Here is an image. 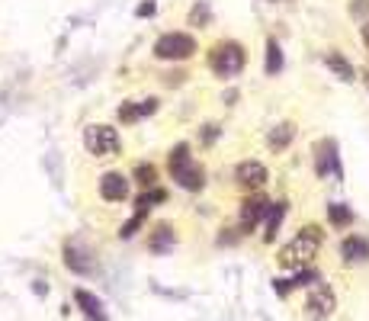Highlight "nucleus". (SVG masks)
Here are the masks:
<instances>
[{
	"mask_svg": "<svg viewBox=\"0 0 369 321\" xmlns=\"http://www.w3.org/2000/svg\"><path fill=\"white\" fill-rule=\"evenodd\" d=\"M154 10H157L154 0H145V3H139V7H135V17H154Z\"/></svg>",
	"mask_w": 369,
	"mask_h": 321,
	"instance_id": "nucleus-26",
	"label": "nucleus"
},
{
	"mask_svg": "<svg viewBox=\"0 0 369 321\" xmlns=\"http://www.w3.org/2000/svg\"><path fill=\"white\" fill-rule=\"evenodd\" d=\"M116 116H119V122H139L145 113H141V103H122Z\"/></svg>",
	"mask_w": 369,
	"mask_h": 321,
	"instance_id": "nucleus-22",
	"label": "nucleus"
},
{
	"mask_svg": "<svg viewBox=\"0 0 369 321\" xmlns=\"http://www.w3.org/2000/svg\"><path fill=\"white\" fill-rule=\"evenodd\" d=\"M341 257L343 264H366L369 260V241L360 235H347L341 241Z\"/></svg>",
	"mask_w": 369,
	"mask_h": 321,
	"instance_id": "nucleus-11",
	"label": "nucleus"
},
{
	"mask_svg": "<svg viewBox=\"0 0 369 321\" xmlns=\"http://www.w3.org/2000/svg\"><path fill=\"white\" fill-rule=\"evenodd\" d=\"M324 64L334 71V77H341V81H357V71H353V64L347 61V58L337 52V48H331V52H324Z\"/></svg>",
	"mask_w": 369,
	"mask_h": 321,
	"instance_id": "nucleus-15",
	"label": "nucleus"
},
{
	"mask_svg": "<svg viewBox=\"0 0 369 321\" xmlns=\"http://www.w3.org/2000/svg\"><path fill=\"white\" fill-rule=\"evenodd\" d=\"M363 84H366V90H369V68H363Z\"/></svg>",
	"mask_w": 369,
	"mask_h": 321,
	"instance_id": "nucleus-30",
	"label": "nucleus"
},
{
	"mask_svg": "<svg viewBox=\"0 0 369 321\" xmlns=\"http://www.w3.org/2000/svg\"><path fill=\"white\" fill-rule=\"evenodd\" d=\"M167 200V193L161 190V186H154V190H148V193H141L139 200H135V212H148L154 202H164Z\"/></svg>",
	"mask_w": 369,
	"mask_h": 321,
	"instance_id": "nucleus-20",
	"label": "nucleus"
},
{
	"mask_svg": "<svg viewBox=\"0 0 369 321\" xmlns=\"http://www.w3.org/2000/svg\"><path fill=\"white\" fill-rule=\"evenodd\" d=\"M292 138H295V122H279V126H273L267 132V145L270 151H286L292 145Z\"/></svg>",
	"mask_w": 369,
	"mask_h": 321,
	"instance_id": "nucleus-14",
	"label": "nucleus"
},
{
	"mask_svg": "<svg viewBox=\"0 0 369 321\" xmlns=\"http://www.w3.org/2000/svg\"><path fill=\"white\" fill-rule=\"evenodd\" d=\"M279 71H283V48H279L277 39H267V74Z\"/></svg>",
	"mask_w": 369,
	"mask_h": 321,
	"instance_id": "nucleus-19",
	"label": "nucleus"
},
{
	"mask_svg": "<svg viewBox=\"0 0 369 321\" xmlns=\"http://www.w3.org/2000/svg\"><path fill=\"white\" fill-rule=\"evenodd\" d=\"M65 264L71 266L74 273H90V270H93L90 251H83L81 241H68V244H65Z\"/></svg>",
	"mask_w": 369,
	"mask_h": 321,
	"instance_id": "nucleus-12",
	"label": "nucleus"
},
{
	"mask_svg": "<svg viewBox=\"0 0 369 321\" xmlns=\"http://www.w3.org/2000/svg\"><path fill=\"white\" fill-rule=\"evenodd\" d=\"M145 215H148V212H135V215H132V219L126 222V225H122L119 238H132V235H135V231H139V225H141V222H145Z\"/></svg>",
	"mask_w": 369,
	"mask_h": 321,
	"instance_id": "nucleus-24",
	"label": "nucleus"
},
{
	"mask_svg": "<svg viewBox=\"0 0 369 321\" xmlns=\"http://www.w3.org/2000/svg\"><path fill=\"white\" fill-rule=\"evenodd\" d=\"M315 174L318 177H328V174L341 177V164H337V142H334V138H321V142L315 145Z\"/></svg>",
	"mask_w": 369,
	"mask_h": 321,
	"instance_id": "nucleus-8",
	"label": "nucleus"
},
{
	"mask_svg": "<svg viewBox=\"0 0 369 321\" xmlns=\"http://www.w3.org/2000/svg\"><path fill=\"white\" fill-rule=\"evenodd\" d=\"M337 309V295L328 283H315L308 286V295H305V318L308 321H328Z\"/></svg>",
	"mask_w": 369,
	"mask_h": 321,
	"instance_id": "nucleus-6",
	"label": "nucleus"
},
{
	"mask_svg": "<svg viewBox=\"0 0 369 321\" xmlns=\"http://www.w3.org/2000/svg\"><path fill=\"white\" fill-rule=\"evenodd\" d=\"M328 222H331L334 228H347V225H353V209L343 206V202H331L328 206Z\"/></svg>",
	"mask_w": 369,
	"mask_h": 321,
	"instance_id": "nucleus-18",
	"label": "nucleus"
},
{
	"mask_svg": "<svg viewBox=\"0 0 369 321\" xmlns=\"http://www.w3.org/2000/svg\"><path fill=\"white\" fill-rule=\"evenodd\" d=\"M238 235H241V231H235V228H225V231H221V235H219V244H235V241H238Z\"/></svg>",
	"mask_w": 369,
	"mask_h": 321,
	"instance_id": "nucleus-28",
	"label": "nucleus"
},
{
	"mask_svg": "<svg viewBox=\"0 0 369 321\" xmlns=\"http://www.w3.org/2000/svg\"><path fill=\"white\" fill-rule=\"evenodd\" d=\"M209 19H212V13H209L206 3H196V7L190 10V26H206Z\"/></svg>",
	"mask_w": 369,
	"mask_h": 321,
	"instance_id": "nucleus-23",
	"label": "nucleus"
},
{
	"mask_svg": "<svg viewBox=\"0 0 369 321\" xmlns=\"http://www.w3.org/2000/svg\"><path fill=\"white\" fill-rule=\"evenodd\" d=\"M74 302L81 305V312L87 315V318L103 321V302L97 299V295H90L87 289H77V293H74Z\"/></svg>",
	"mask_w": 369,
	"mask_h": 321,
	"instance_id": "nucleus-16",
	"label": "nucleus"
},
{
	"mask_svg": "<svg viewBox=\"0 0 369 321\" xmlns=\"http://www.w3.org/2000/svg\"><path fill=\"white\" fill-rule=\"evenodd\" d=\"M350 17L369 23V0H350Z\"/></svg>",
	"mask_w": 369,
	"mask_h": 321,
	"instance_id": "nucleus-25",
	"label": "nucleus"
},
{
	"mask_svg": "<svg viewBox=\"0 0 369 321\" xmlns=\"http://www.w3.org/2000/svg\"><path fill=\"white\" fill-rule=\"evenodd\" d=\"M363 42H366V48H369V23H363Z\"/></svg>",
	"mask_w": 369,
	"mask_h": 321,
	"instance_id": "nucleus-29",
	"label": "nucleus"
},
{
	"mask_svg": "<svg viewBox=\"0 0 369 321\" xmlns=\"http://www.w3.org/2000/svg\"><path fill=\"white\" fill-rule=\"evenodd\" d=\"M100 196L106 202H122L129 200V177H122L119 171H110V174L100 177Z\"/></svg>",
	"mask_w": 369,
	"mask_h": 321,
	"instance_id": "nucleus-10",
	"label": "nucleus"
},
{
	"mask_svg": "<svg viewBox=\"0 0 369 321\" xmlns=\"http://www.w3.org/2000/svg\"><path fill=\"white\" fill-rule=\"evenodd\" d=\"M135 180H139L141 186H148V190H154V184H157V167L154 164H139V167H135Z\"/></svg>",
	"mask_w": 369,
	"mask_h": 321,
	"instance_id": "nucleus-21",
	"label": "nucleus"
},
{
	"mask_svg": "<svg viewBox=\"0 0 369 321\" xmlns=\"http://www.w3.org/2000/svg\"><path fill=\"white\" fill-rule=\"evenodd\" d=\"M174 244H177V231H174V225H167V222H161V225L151 231V238H148V251H151V254H167Z\"/></svg>",
	"mask_w": 369,
	"mask_h": 321,
	"instance_id": "nucleus-13",
	"label": "nucleus"
},
{
	"mask_svg": "<svg viewBox=\"0 0 369 321\" xmlns=\"http://www.w3.org/2000/svg\"><path fill=\"white\" fill-rule=\"evenodd\" d=\"M321 241H324V231L318 225H305L289 244L279 248V257H277L279 266L283 270H308V264L321 251Z\"/></svg>",
	"mask_w": 369,
	"mask_h": 321,
	"instance_id": "nucleus-1",
	"label": "nucleus"
},
{
	"mask_svg": "<svg viewBox=\"0 0 369 321\" xmlns=\"http://www.w3.org/2000/svg\"><path fill=\"white\" fill-rule=\"evenodd\" d=\"M83 148L90 151L93 157H112V155H119V132L112 126H87L83 128Z\"/></svg>",
	"mask_w": 369,
	"mask_h": 321,
	"instance_id": "nucleus-5",
	"label": "nucleus"
},
{
	"mask_svg": "<svg viewBox=\"0 0 369 321\" xmlns=\"http://www.w3.org/2000/svg\"><path fill=\"white\" fill-rule=\"evenodd\" d=\"M235 180H238V186H244V190H260V186L270 180V174L260 161H241V164L235 167Z\"/></svg>",
	"mask_w": 369,
	"mask_h": 321,
	"instance_id": "nucleus-9",
	"label": "nucleus"
},
{
	"mask_svg": "<svg viewBox=\"0 0 369 321\" xmlns=\"http://www.w3.org/2000/svg\"><path fill=\"white\" fill-rule=\"evenodd\" d=\"M167 167H170V177L177 180V186H183V190H190V193H196V190H203L206 186V171L193 161L186 142H180V145L170 148Z\"/></svg>",
	"mask_w": 369,
	"mask_h": 321,
	"instance_id": "nucleus-2",
	"label": "nucleus"
},
{
	"mask_svg": "<svg viewBox=\"0 0 369 321\" xmlns=\"http://www.w3.org/2000/svg\"><path fill=\"white\" fill-rule=\"evenodd\" d=\"M283 219H286V202H273V206H270V215H267V231H263V241L277 238V231H279V225H283Z\"/></svg>",
	"mask_w": 369,
	"mask_h": 321,
	"instance_id": "nucleus-17",
	"label": "nucleus"
},
{
	"mask_svg": "<svg viewBox=\"0 0 369 321\" xmlns=\"http://www.w3.org/2000/svg\"><path fill=\"white\" fill-rule=\"evenodd\" d=\"M215 138H219V126H215V122H209V126L203 128V142H206V145H212Z\"/></svg>",
	"mask_w": 369,
	"mask_h": 321,
	"instance_id": "nucleus-27",
	"label": "nucleus"
},
{
	"mask_svg": "<svg viewBox=\"0 0 369 321\" xmlns=\"http://www.w3.org/2000/svg\"><path fill=\"white\" fill-rule=\"evenodd\" d=\"M196 55V39L190 32H164L154 42V58L161 61H186Z\"/></svg>",
	"mask_w": 369,
	"mask_h": 321,
	"instance_id": "nucleus-4",
	"label": "nucleus"
},
{
	"mask_svg": "<svg viewBox=\"0 0 369 321\" xmlns=\"http://www.w3.org/2000/svg\"><path fill=\"white\" fill-rule=\"evenodd\" d=\"M244 61H248V52H244L241 42L225 39V42H215V46L209 48V68H212L219 77H235V74H241L244 71Z\"/></svg>",
	"mask_w": 369,
	"mask_h": 321,
	"instance_id": "nucleus-3",
	"label": "nucleus"
},
{
	"mask_svg": "<svg viewBox=\"0 0 369 321\" xmlns=\"http://www.w3.org/2000/svg\"><path fill=\"white\" fill-rule=\"evenodd\" d=\"M270 206L273 202H267V196H260V193H254V196H248V200L241 202V235L257 228V222L263 215H270Z\"/></svg>",
	"mask_w": 369,
	"mask_h": 321,
	"instance_id": "nucleus-7",
	"label": "nucleus"
}]
</instances>
